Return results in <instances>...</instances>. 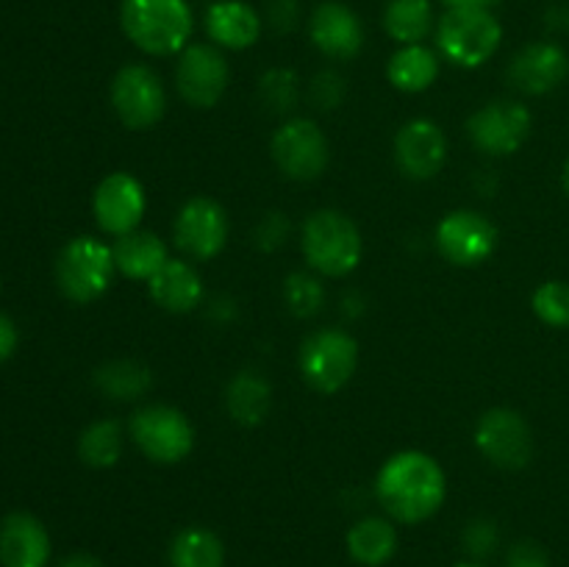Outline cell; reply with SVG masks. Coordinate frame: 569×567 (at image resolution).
Here are the masks:
<instances>
[{
    "label": "cell",
    "instance_id": "cell-1",
    "mask_svg": "<svg viewBox=\"0 0 569 567\" xmlns=\"http://www.w3.org/2000/svg\"><path fill=\"white\" fill-rule=\"evenodd\" d=\"M376 495L392 520L415 526L442 509L448 478L433 456L422 450H400L378 470Z\"/></svg>",
    "mask_w": 569,
    "mask_h": 567
},
{
    "label": "cell",
    "instance_id": "cell-2",
    "mask_svg": "<svg viewBox=\"0 0 569 567\" xmlns=\"http://www.w3.org/2000/svg\"><path fill=\"white\" fill-rule=\"evenodd\" d=\"M122 33L148 56H176L192 42L194 11L189 0H122Z\"/></svg>",
    "mask_w": 569,
    "mask_h": 567
},
{
    "label": "cell",
    "instance_id": "cell-3",
    "mask_svg": "<svg viewBox=\"0 0 569 567\" xmlns=\"http://www.w3.org/2000/svg\"><path fill=\"white\" fill-rule=\"evenodd\" d=\"M300 248L311 270L328 278H342L353 272L365 253L359 226L337 209H317L306 217Z\"/></svg>",
    "mask_w": 569,
    "mask_h": 567
},
{
    "label": "cell",
    "instance_id": "cell-4",
    "mask_svg": "<svg viewBox=\"0 0 569 567\" xmlns=\"http://www.w3.org/2000/svg\"><path fill=\"white\" fill-rule=\"evenodd\" d=\"M503 26L492 9H448L437 22V48L453 67L476 70L498 53Z\"/></svg>",
    "mask_w": 569,
    "mask_h": 567
},
{
    "label": "cell",
    "instance_id": "cell-5",
    "mask_svg": "<svg viewBox=\"0 0 569 567\" xmlns=\"http://www.w3.org/2000/svg\"><path fill=\"white\" fill-rule=\"evenodd\" d=\"M114 253L98 237H76L56 259V284L72 304H92L114 278Z\"/></svg>",
    "mask_w": 569,
    "mask_h": 567
},
{
    "label": "cell",
    "instance_id": "cell-6",
    "mask_svg": "<svg viewBox=\"0 0 569 567\" xmlns=\"http://www.w3.org/2000/svg\"><path fill=\"white\" fill-rule=\"evenodd\" d=\"M359 367V342L342 328H320L300 345V372L315 392L345 389Z\"/></svg>",
    "mask_w": 569,
    "mask_h": 567
},
{
    "label": "cell",
    "instance_id": "cell-7",
    "mask_svg": "<svg viewBox=\"0 0 569 567\" xmlns=\"http://www.w3.org/2000/svg\"><path fill=\"white\" fill-rule=\"evenodd\" d=\"M131 439L156 465H178L194 448V426L181 409L150 404L133 411Z\"/></svg>",
    "mask_w": 569,
    "mask_h": 567
},
{
    "label": "cell",
    "instance_id": "cell-8",
    "mask_svg": "<svg viewBox=\"0 0 569 567\" xmlns=\"http://www.w3.org/2000/svg\"><path fill=\"white\" fill-rule=\"evenodd\" d=\"M270 153L278 170L292 181H315L331 161L326 133L315 120H306V117L287 120L272 133Z\"/></svg>",
    "mask_w": 569,
    "mask_h": 567
},
{
    "label": "cell",
    "instance_id": "cell-9",
    "mask_svg": "<svg viewBox=\"0 0 569 567\" xmlns=\"http://www.w3.org/2000/svg\"><path fill=\"white\" fill-rule=\"evenodd\" d=\"M111 106L131 131H148L164 117L167 92L148 64H126L111 81Z\"/></svg>",
    "mask_w": 569,
    "mask_h": 567
},
{
    "label": "cell",
    "instance_id": "cell-10",
    "mask_svg": "<svg viewBox=\"0 0 569 567\" xmlns=\"http://www.w3.org/2000/svg\"><path fill=\"white\" fill-rule=\"evenodd\" d=\"M228 81H231V67L217 44L189 42L178 53L176 87L181 98L194 109H211L220 103Z\"/></svg>",
    "mask_w": 569,
    "mask_h": 567
},
{
    "label": "cell",
    "instance_id": "cell-11",
    "mask_svg": "<svg viewBox=\"0 0 569 567\" xmlns=\"http://www.w3.org/2000/svg\"><path fill=\"white\" fill-rule=\"evenodd\" d=\"M476 445L487 461L500 470H522L533 456V434L526 417L515 409L483 411L476 426Z\"/></svg>",
    "mask_w": 569,
    "mask_h": 567
},
{
    "label": "cell",
    "instance_id": "cell-12",
    "mask_svg": "<svg viewBox=\"0 0 569 567\" xmlns=\"http://www.w3.org/2000/svg\"><path fill=\"white\" fill-rule=\"evenodd\" d=\"M533 117L520 100H492L467 120L472 145L487 156H511L531 137Z\"/></svg>",
    "mask_w": 569,
    "mask_h": 567
},
{
    "label": "cell",
    "instance_id": "cell-13",
    "mask_svg": "<svg viewBox=\"0 0 569 567\" xmlns=\"http://www.w3.org/2000/svg\"><path fill=\"white\" fill-rule=\"evenodd\" d=\"M433 239L450 265L478 267L498 248V228L481 211L456 209L439 220Z\"/></svg>",
    "mask_w": 569,
    "mask_h": 567
},
{
    "label": "cell",
    "instance_id": "cell-14",
    "mask_svg": "<svg viewBox=\"0 0 569 567\" xmlns=\"http://www.w3.org/2000/svg\"><path fill=\"white\" fill-rule=\"evenodd\" d=\"M172 237L178 250L194 261H209L226 248L228 242V215L214 198H189L172 222Z\"/></svg>",
    "mask_w": 569,
    "mask_h": 567
},
{
    "label": "cell",
    "instance_id": "cell-15",
    "mask_svg": "<svg viewBox=\"0 0 569 567\" xmlns=\"http://www.w3.org/2000/svg\"><path fill=\"white\" fill-rule=\"evenodd\" d=\"M144 209H148V198H144L142 183L131 172H111L94 189V220H98L100 231L111 233V237H126V233L137 231Z\"/></svg>",
    "mask_w": 569,
    "mask_h": 567
},
{
    "label": "cell",
    "instance_id": "cell-16",
    "mask_svg": "<svg viewBox=\"0 0 569 567\" xmlns=\"http://www.w3.org/2000/svg\"><path fill=\"white\" fill-rule=\"evenodd\" d=\"M395 161L411 181H428L439 176L448 161V137L433 120L417 117L395 133Z\"/></svg>",
    "mask_w": 569,
    "mask_h": 567
},
{
    "label": "cell",
    "instance_id": "cell-17",
    "mask_svg": "<svg viewBox=\"0 0 569 567\" xmlns=\"http://www.w3.org/2000/svg\"><path fill=\"white\" fill-rule=\"evenodd\" d=\"M309 37L315 48L328 59H353L365 48L361 17L339 0H326L309 17Z\"/></svg>",
    "mask_w": 569,
    "mask_h": 567
},
{
    "label": "cell",
    "instance_id": "cell-18",
    "mask_svg": "<svg viewBox=\"0 0 569 567\" xmlns=\"http://www.w3.org/2000/svg\"><path fill=\"white\" fill-rule=\"evenodd\" d=\"M569 76V56L556 42H531L509 64L511 87L526 94H548Z\"/></svg>",
    "mask_w": 569,
    "mask_h": 567
},
{
    "label": "cell",
    "instance_id": "cell-19",
    "mask_svg": "<svg viewBox=\"0 0 569 567\" xmlns=\"http://www.w3.org/2000/svg\"><path fill=\"white\" fill-rule=\"evenodd\" d=\"M206 33L222 50L253 48L264 31V17L244 0H214L203 17Z\"/></svg>",
    "mask_w": 569,
    "mask_h": 567
},
{
    "label": "cell",
    "instance_id": "cell-20",
    "mask_svg": "<svg viewBox=\"0 0 569 567\" xmlns=\"http://www.w3.org/2000/svg\"><path fill=\"white\" fill-rule=\"evenodd\" d=\"M50 534L28 511H11L0 523V565L3 567H48Z\"/></svg>",
    "mask_w": 569,
    "mask_h": 567
},
{
    "label": "cell",
    "instance_id": "cell-21",
    "mask_svg": "<svg viewBox=\"0 0 569 567\" xmlns=\"http://www.w3.org/2000/svg\"><path fill=\"white\" fill-rule=\"evenodd\" d=\"M148 292L156 306L172 315H187L203 300V278L189 261L170 259L148 281Z\"/></svg>",
    "mask_w": 569,
    "mask_h": 567
},
{
    "label": "cell",
    "instance_id": "cell-22",
    "mask_svg": "<svg viewBox=\"0 0 569 567\" xmlns=\"http://www.w3.org/2000/svg\"><path fill=\"white\" fill-rule=\"evenodd\" d=\"M111 253H114V265L122 276L133 278V281H150L161 267L170 261L167 253V245L161 242V237L150 231H131L126 237H117V242L111 245Z\"/></svg>",
    "mask_w": 569,
    "mask_h": 567
},
{
    "label": "cell",
    "instance_id": "cell-23",
    "mask_svg": "<svg viewBox=\"0 0 569 567\" xmlns=\"http://www.w3.org/2000/svg\"><path fill=\"white\" fill-rule=\"evenodd\" d=\"M345 545L361 567H383L398 554V528L387 517H361L350 526Z\"/></svg>",
    "mask_w": 569,
    "mask_h": 567
},
{
    "label": "cell",
    "instance_id": "cell-24",
    "mask_svg": "<svg viewBox=\"0 0 569 567\" xmlns=\"http://www.w3.org/2000/svg\"><path fill=\"white\" fill-rule=\"evenodd\" d=\"M272 387L264 376L256 370H242L228 381L226 387V409L233 422L244 428L261 426L270 415Z\"/></svg>",
    "mask_w": 569,
    "mask_h": 567
},
{
    "label": "cell",
    "instance_id": "cell-25",
    "mask_svg": "<svg viewBox=\"0 0 569 567\" xmlns=\"http://www.w3.org/2000/svg\"><path fill=\"white\" fill-rule=\"evenodd\" d=\"M387 78L400 92H426L439 78V56L426 44H400L387 64Z\"/></svg>",
    "mask_w": 569,
    "mask_h": 567
},
{
    "label": "cell",
    "instance_id": "cell-26",
    "mask_svg": "<svg viewBox=\"0 0 569 567\" xmlns=\"http://www.w3.org/2000/svg\"><path fill=\"white\" fill-rule=\"evenodd\" d=\"M167 561L170 567H226V545L211 528L187 526L172 537Z\"/></svg>",
    "mask_w": 569,
    "mask_h": 567
},
{
    "label": "cell",
    "instance_id": "cell-27",
    "mask_svg": "<svg viewBox=\"0 0 569 567\" xmlns=\"http://www.w3.org/2000/svg\"><path fill=\"white\" fill-rule=\"evenodd\" d=\"M94 387L111 400H139L153 387V370L137 359H114L94 370Z\"/></svg>",
    "mask_w": 569,
    "mask_h": 567
},
{
    "label": "cell",
    "instance_id": "cell-28",
    "mask_svg": "<svg viewBox=\"0 0 569 567\" xmlns=\"http://www.w3.org/2000/svg\"><path fill=\"white\" fill-rule=\"evenodd\" d=\"M383 28L398 44H420L433 28L431 0H389Z\"/></svg>",
    "mask_w": 569,
    "mask_h": 567
},
{
    "label": "cell",
    "instance_id": "cell-29",
    "mask_svg": "<svg viewBox=\"0 0 569 567\" xmlns=\"http://www.w3.org/2000/svg\"><path fill=\"white\" fill-rule=\"evenodd\" d=\"M122 448H126V434L117 420H94L89 422L78 439V456L87 467L94 470H109L120 461Z\"/></svg>",
    "mask_w": 569,
    "mask_h": 567
},
{
    "label": "cell",
    "instance_id": "cell-30",
    "mask_svg": "<svg viewBox=\"0 0 569 567\" xmlns=\"http://www.w3.org/2000/svg\"><path fill=\"white\" fill-rule=\"evenodd\" d=\"M259 98L272 115H287L300 100V78L287 67H272L259 78Z\"/></svg>",
    "mask_w": 569,
    "mask_h": 567
},
{
    "label": "cell",
    "instance_id": "cell-31",
    "mask_svg": "<svg viewBox=\"0 0 569 567\" xmlns=\"http://www.w3.org/2000/svg\"><path fill=\"white\" fill-rule=\"evenodd\" d=\"M283 298H287V306L292 315L315 317L326 306V287L311 272H292L283 281Z\"/></svg>",
    "mask_w": 569,
    "mask_h": 567
},
{
    "label": "cell",
    "instance_id": "cell-32",
    "mask_svg": "<svg viewBox=\"0 0 569 567\" xmlns=\"http://www.w3.org/2000/svg\"><path fill=\"white\" fill-rule=\"evenodd\" d=\"M533 311L542 322L553 328H569V284L545 281L531 298Z\"/></svg>",
    "mask_w": 569,
    "mask_h": 567
},
{
    "label": "cell",
    "instance_id": "cell-33",
    "mask_svg": "<svg viewBox=\"0 0 569 567\" xmlns=\"http://www.w3.org/2000/svg\"><path fill=\"white\" fill-rule=\"evenodd\" d=\"M461 543H465L467 554H470L472 559H487V556H492L495 550H498L500 531H498V526H495V520L478 517V520H472L470 526L465 528V534H461Z\"/></svg>",
    "mask_w": 569,
    "mask_h": 567
},
{
    "label": "cell",
    "instance_id": "cell-34",
    "mask_svg": "<svg viewBox=\"0 0 569 567\" xmlns=\"http://www.w3.org/2000/svg\"><path fill=\"white\" fill-rule=\"evenodd\" d=\"M311 100H315L317 109L333 111L345 100V78L337 70H322L317 72L315 81L309 87Z\"/></svg>",
    "mask_w": 569,
    "mask_h": 567
},
{
    "label": "cell",
    "instance_id": "cell-35",
    "mask_svg": "<svg viewBox=\"0 0 569 567\" xmlns=\"http://www.w3.org/2000/svg\"><path fill=\"white\" fill-rule=\"evenodd\" d=\"M264 20L278 33L295 31L300 22V0H267Z\"/></svg>",
    "mask_w": 569,
    "mask_h": 567
},
{
    "label": "cell",
    "instance_id": "cell-36",
    "mask_svg": "<svg viewBox=\"0 0 569 567\" xmlns=\"http://www.w3.org/2000/svg\"><path fill=\"white\" fill-rule=\"evenodd\" d=\"M287 233H289L287 217L278 215V211H270V215L261 217V222L256 226L253 237H256V245H259V248L276 250V248H281L283 239H287Z\"/></svg>",
    "mask_w": 569,
    "mask_h": 567
},
{
    "label": "cell",
    "instance_id": "cell-37",
    "mask_svg": "<svg viewBox=\"0 0 569 567\" xmlns=\"http://www.w3.org/2000/svg\"><path fill=\"white\" fill-rule=\"evenodd\" d=\"M506 567H550V559L542 545L531 543V539H522V543H517L509 550Z\"/></svg>",
    "mask_w": 569,
    "mask_h": 567
},
{
    "label": "cell",
    "instance_id": "cell-38",
    "mask_svg": "<svg viewBox=\"0 0 569 567\" xmlns=\"http://www.w3.org/2000/svg\"><path fill=\"white\" fill-rule=\"evenodd\" d=\"M17 348V328L6 315H0V361L9 359Z\"/></svg>",
    "mask_w": 569,
    "mask_h": 567
},
{
    "label": "cell",
    "instance_id": "cell-39",
    "mask_svg": "<svg viewBox=\"0 0 569 567\" xmlns=\"http://www.w3.org/2000/svg\"><path fill=\"white\" fill-rule=\"evenodd\" d=\"M545 22H548L550 31H567V28H569V9H565V6H550L548 14H545Z\"/></svg>",
    "mask_w": 569,
    "mask_h": 567
},
{
    "label": "cell",
    "instance_id": "cell-40",
    "mask_svg": "<svg viewBox=\"0 0 569 567\" xmlns=\"http://www.w3.org/2000/svg\"><path fill=\"white\" fill-rule=\"evenodd\" d=\"M59 567H103V565H100L98 556L87 554V550H78V554L64 556V559L59 561Z\"/></svg>",
    "mask_w": 569,
    "mask_h": 567
},
{
    "label": "cell",
    "instance_id": "cell-41",
    "mask_svg": "<svg viewBox=\"0 0 569 567\" xmlns=\"http://www.w3.org/2000/svg\"><path fill=\"white\" fill-rule=\"evenodd\" d=\"M448 9H492L500 0H442Z\"/></svg>",
    "mask_w": 569,
    "mask_h": 567
},
{
    "label": "cell",
    "instance_id": "cell-42",
    "mask_svg": "<svg viewBox=\"0 0 569 567\" xmlns=\"http://www.w3.org/2000/svg\"><path fill=\"white\" fill-rule=\"evenodd\" d=\"M561 187H565V192L569 195V159H567L565 170H561Z\"/></svg>",
    "mask_w": 569,
    "mask_h": 567
},
{
    "label": "cell",
    "instance_id": "cell-43",
    "mask_svg": "<svg viewBox=\"0 0 569 567\" xmlns=\"http://www.w3.org/2000/svg\"><path fill=\"white\" fill-rule=\"evenodd\" d=\"M456 567H483L481 561H461V565H456Z\"/></svg>",
    "mask_w": 569,
    "mask_h": 567
}]
</instances>
